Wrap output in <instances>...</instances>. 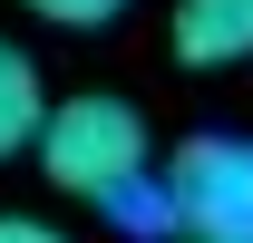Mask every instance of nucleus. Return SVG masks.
Returning <instances> with one entry per match:
<instances>
[{"mask_svg": "<svg viewBox=\"0 0 253 243\" xmlns=\"http://www.w3.org/2000/svg\"><path fill=\"white\" fill-rule=\"evenodd\" d=\"M30 146H39V175L59 185V195H88V204H117V195H136V185L156 175V136H146V117L117 88L59 97Z\"/></svg>", "mask_w": 253, "mask_h": 243, "instance_id": "1", "label": "nucleus"}, {"mask_svg": "<svg viewBox=\"0 0 253 243\" xmlns=\"http://www.w3.org/2000/svg\"><path fill=\"white\" fill-rule=\"evenodd\" d=\"M156 204L185 243H253V136H185L156 175Z\"/></svg>", "mask_w": 253, "mask_h": 243, "instance_id": "2", "label": "nucleus"}, {"mask_svg": "<svg viewBox=\"0 0 253 243\" xmlns=\"http://www.w3.org/2000/svg\"><path fill=\"white\" fill-rule=\"evenodd\" d=\"M175 59L185 68H244L253 59V0H175Z\"/></svg>", "mask_w": 253, "mask_h": 243, "instance_id": "3", "label": "nucleus"}, {"mask_svg": "<svg viewBox=\"0 0 253 243\" xmlns=\"http://www.w3.org/2000/svg\"><path fill=\"white\" fill-rule=\"evenodd\" d=\"M39 117H49V97H39V59L0 30V165H10V156H30Z\"/></svg>", "mask_w": 253, "mask_h": 243, "instance_id": "4", "label": "nucleus"}, {"mask_svg": "<svg viewBox=\"0 0 253 243\" xmlns=\"http://www.w3.org/2000/svg\"><path fill=\"white\" fill-rule=\"evenodd\" d=\"M30 20H49V30H107V20H126V0H20Z\"/></svg>", "mask_w": 253, "mask_h": 243, "instance_id": "5", "label": "nucleus"}, {"mask_svg": "<svg viewBox=\"0 0 253 243\" xmlns=\"http://www.w3.org/2000/svg\"><path fill=\"white\" fill-rule=\"evenodd\" d=\"M0 243H68L59 224H39V214H0Z\"/></svg>", "mask_w": 253, "mask_h": 243, "instance_id": "6", "label": "nucleus"}]
</instances>
